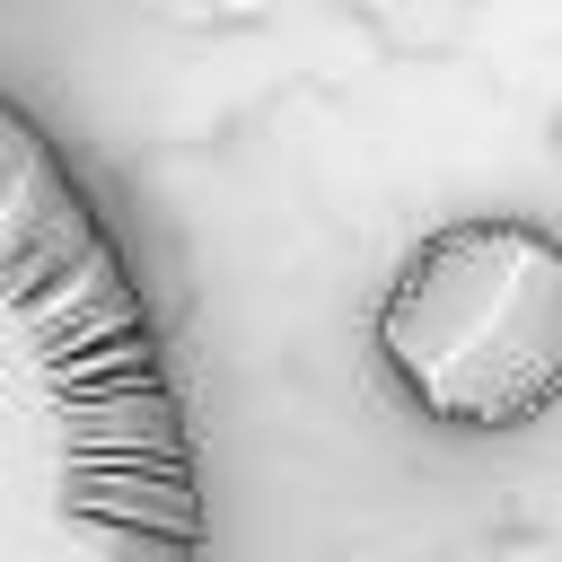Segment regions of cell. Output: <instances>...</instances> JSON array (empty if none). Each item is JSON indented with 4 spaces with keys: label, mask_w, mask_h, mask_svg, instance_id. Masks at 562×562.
<instances>
[{
    "label": "cell",
    "mask_w": 562,
    "mask_h": 562,
    "mask_svg": "<svg viewBox=\"0 0 562 562\" xmlns=\"http://www.w3.org/2000/svg\"><path fill=\"white\" fill-rule=\"evenodd\" d=\"M202 457L149 290L0 97V562H202Z\"/></svg>",
    "instance_id": "6da1fadb"
},
{
    "label": "cell",
    "mask_w": 562,
    "mask_h": 562,
    "mask_svg": "<svg viewBox=\"0 0 562 562\" xmlns=\"http://www.w3.org/2000/svg\"><path fill=\"white\" fill-rule=\"evenodd\" d=\"M395 395L448 430H518L562 395V246L527 220H457L378 299Z\"/></svg>",
    "instance_id": "7a4b0ae2"
}]
</instances>
